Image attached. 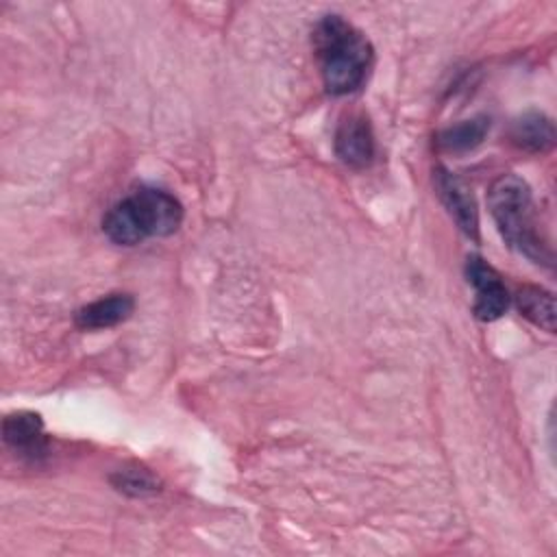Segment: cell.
Segmentation results:
<instances>
[{
    "label": "cell",
    "mask_w": 557,
    "mask_h": 557,
    "mask_svg": "<svg viewBox=\"0 0 557 557\" xmlns=\"http://www.w3.org/2000/svg\"><path fill=\"white\" fill-rule=\"evenodd\" d=\"M313 50L324 89L331 96H346L359 89L374 61L370 39L335 13L315 24Z\"/></svg>",
    "instance_id": "1"
},
{
    "label": "cell",
    "mask_w": 557,
    "mask_h": 557,
    "mask_svg": "<svg viewBox=\"0 0 557 557\" xmlns=\"http://www.w3.org/2000/svg\"><path fill=\"white\" fill-rule=\"evenodd\" d=\"M490 215L509 248L537 265L553 268V250L544 242L535 220V205L529 185L516 174L498 176L487 191Z\"/></svg>",
    "instance_id": "2"
},
{
    "label": "cell",
    "mask_w": 557,
    "mask_h": 557,
    "mask_svg": "<svg viewBox=\"0 0 557 557\" xmlns=\"http://www.w3.org/2000/svg\"><path fill=\"white\" fill-rule=\"evenodd\" d=\"M183 222V205L165 189L139 187L115 202L104 220V235L117 246H135L148 237H168Z\"/></svg>",
    "instance_id": "3"
},
{
    "label": "cell",
    "mask_w": 557,
    "mask_h": 557,
    "mask_svg": "<svg viewBox=\"0 0 557 557\" xmlns=\"http://www.w3.org/2000/svg\"><path fill=\"white\" fill-rule=\"evenodd\" d=\"M468 283L474 287V315L483 322L498 320L509 307V292L500 274L481 257L472 255L466 261Z\"/></svg>",
    "instance_id": "4"
},
{
    "label": "cell",
    "mask_w": 557,
    "mask_h": 557,
    "mask_svg": "<svg viewBox=\"0 0 557 557\" xmlns=\"http://www.w3.org/2000/svg\"><path fill=\"white\" fill-rule=\"evenodd\" d=\"M335 154L342 163L361 170L374 159V133L363 113H348L335 131Z\"/></svg>",
    "instance_id": "5"
},
{
    "label": "cell",
    "mask_w": 557,
    "mask_h": 557,
    "mask_svg": "<svg viewBox=\"0 0 557 557\" xmlns=\"http://www.w3.org/2000/svg\"><path fill=\"white\" fill-rule=\"evenodd\" d=\"M435 189H437L440 200L444 202V207L448 209L453 220L457 222V226L470 239H479V211H476V202H474V196L468 189V185L459 176L448 172L446 168H437L435 170Z\"/></svg>",
    "instance_id": "6"
},
{
    "label": "cell",
    "mask_w": 557,
    "mask_h": 557,
    "mask_svg": "<svg viewBox=\"0 0 557 557\" xmlns=\"http://www.w3.org/2000/svg\"><path fill=\"white\" fill-rule=\"evenodd\" d=\"M135 309V300L131 294H109L98 298L85 307H81L74 315V322L83 331H100L111 329L131 318Z\"/></svg>",
    "instance_id": "7"
},
{
    "label": "cell",
    "mask_w": 557,
    "mask_h": 557,
    "mask_svg": "<svg viewBox=\"0 0 557 557\" xmlns=\"http://www.w3.org/2000/svg\"><path fill=\"white\" fill-rule=\"evenodd\" d=\"M2 433H4V442L24 457L35 459L46 453L44 422L37 413L20 411V413L7 416L2 422Z\"/></svg>",
    "instance_id": "8"
},
{
    "label": "cell",
    "mask_w": 557,
    "mask_h": 557,
    "mask_svg": "<svg viewBox=\"0 0 557 557\" xmlns=\"http://www.w3.org/2000/svg\"><path fill=\"white\" fill-rule=\"evenodd\" d=\"M509 139L524 152H546L555 144V124L542 111H527L513 120Z\"/></svg>",
    "instance_id": "9"
},
{
    "label": "cell",
    "mask_w": 557,
    "mask_h": 557,
    "mask_svg": "<svg viewBox=\"0 0 557 557\" xmlns=\"http://www.w3.org/2000/svg\"><path fill=\"white\" fill-rule=\"evenodd\" d=\"M487 133H490V117L487 115H474L470 120H461V122L444 128L437 135V146L444 152L463 154L468 150H474L485 139Z\"/></svg>",
    "instance_id": "10"
},
{
    "label": "cell",
    "mask_w": 557,
    "mask_h": 557,
    "mask_svg": "<svg viewBox=\"0 0 557 557\" xmlns=\"http://www.w3.org/2000/svg\"><path fill=\"white\" fill-rule=\"evenodd\" d=\"M516 305H518V311L529 322H533L535 326L548 333H555L557 313H555V298L550 292L537 285H524L516 294Z\"/></svg>",
    "instance_id": "11"
},
{
    "label": "cell",
    "mask_w": 557,
    "mask_h": 557,
    "mask_svg": "<svg viewBox=\"0 0 557 557\" xmlns=\"http://www.w3.org/2000/svg\"><path fill=\"white\" fill-rule=\"evenodd\" d=\"M111 483L115 490H120L128 496H148V494L159 492V479L139 466L120 468L117 472H113Z\"/></svg>",
    "instance_id": "12"
}]
</instances>
